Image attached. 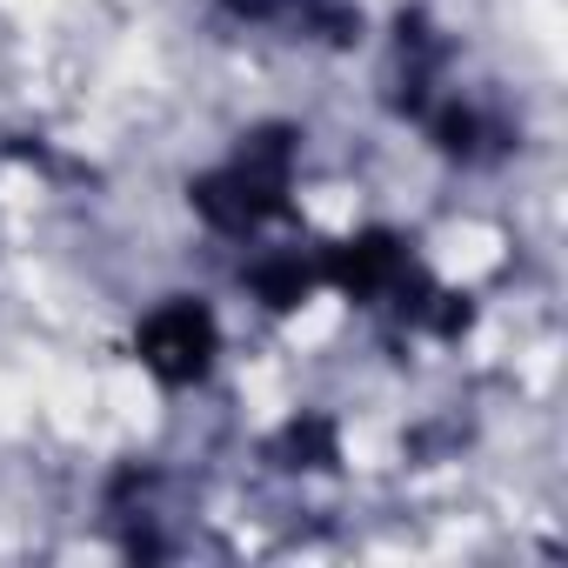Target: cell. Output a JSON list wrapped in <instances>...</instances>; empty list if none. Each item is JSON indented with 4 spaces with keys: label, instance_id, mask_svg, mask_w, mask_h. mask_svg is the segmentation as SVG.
<instances>
[{
    "label": "cell",
    "instance_id": "6da1fadb",
    "mask_svg": "<svg viewBox=\"0 0 568 568\" xmlns=\"http://www.w3.org/2000/svg\"><path fill=\"white\" fill-rule=\"evenodd\" d=\"M295 141H302V134L281 128V121L241 134V148H234L214 174L187 181L194 214H201L214 234H227V241L261 234L281 207H288V187H295Z\"/></svg>",
    "mask_w": 568,
    "mask_h": 568
},
{
    "label": "cell",
    "instance_id": "7a4b0ae2",
    "mask_svg": "<svg viewBox=\"0 0 568 568\" xmlns=\"http://www.w3.org/2000/svg\"><path fill=\"white\" fill-rule=\"evenodd\" d=\"M134 348H141V368H148L154 382L194 388V382H207V368H214V355H221V328H214L207 302L174 295V302H161V308L141 322Z\"/></svg>",
    "mask_w": 568,
    "mask_h": 568
},
{
    "label": "cell",
    "instance_id": "3957f363",
    "mask_svg": "<svg viewBox=\"0 0 568 568\" xmlns=\"http://www.w3.org/2000/svg\"><path fill=\"white\" fill-rule=\"evenodd\" d=\"M408 274H415V254H408V241L388 234V227H368V234L342 241V247L322 261V281H335L342 295H355V302H368V308L395 302V288H402Z\"/></svg>",
    "mask_w": 568,
    "mask_h": 568
},
{
    "label": "cell",
    "instance_id": "277c9868",
    "mask_svg": "<svg viewBox=\"0 0 568 568\" xmlns=\"http://www.w3.org/2000/svg\"><path fill=\"white\" fill-rule=\"evenodd\" d=\"M442 61H448L442 34L422 14H402V28H395V108L402 114H415V121L428 114L435 81H442Z\"/></svg>",
    "mask_w": 568,
    "mask_h": 568
},
{
    "label": "cell",
    "instance_id": "5b68a950",
    "mask_svg": "<svg viewBox=\"0 0 568 568\" xmlns=\"http://www.w3.org/2000/svg\"><path fill=\"white\" fill-rule=\"evenodd\" d=\"M422 121H428V134H435V148H442L448 161H495V154L508 148V128L488 121V114H481L475 101H462V94H448V101L428 108Z\"/></svg>",
    "mask_w": 568,
    "mask_h": 568
},
{
    "label": "cell",
    "instance_id": "8992f818",
    "mask_svg": "<svg viewBox=\"0 0 568 568\" xmlns=\"http://www.w3.org/2000/svg\"><path fill=\"white\" fill-rule=\"evenodd\" d=\"M315 281H322V267H315V261H302V254H261V261L247 267V288H254L274 315L302 308V302L315 295Z\"/></svg>",
    "mask_w": 568,
    "mask_h": 568
},
{
    "label": "cell",
    "instance_id": "52a82bcc",
    "mask_svg": "<svg viewBox=\"0 0 568 568\" xmlns=\"http://www.w3.org/2000/svg\"><path fill=\"white\" fill-rule=\"evenodd\" d=\"M267 462L274 468H335L342 462V435H335L328 415H295L288 428L267 442Z\"/></svg>",
    "mask_w": 568,
    "mask_h": 568
},
{
    "label": "cell",
    "instance_id": "ba28073f",
    "mask_svg": "<svg viewBox=\"0 0 568 568\" xmlns=\"http://www.w3.org/2000/svg\"><path fill=\"white\" fill-rule=\"evenodd\" d=\"M227 14L234 21H281V14H288V0H227Z\"/></svg>",
    "mask_w": 568,
    "mask_h": 568
}]
</instances>
